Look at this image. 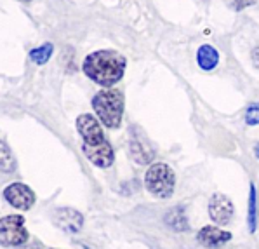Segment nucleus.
<instances>
[{"label":"nucleus","mask_w":259,"mask_h":249,"mask_svg":"<svg viewBox=\"0 0 259 249\" xmlns=\"http://www.w3.org/2000/svg\"><path fill=\"white\" fill-rule=\"evenodd\" d=\"M83 72L93 82L111 87L123 77L125 59L117 51H96L83 59Z\"/></svg>","instance_id":"1"},{"label":"nucleus","mask_w":259,"mask_h":249,"mask_svg":"<svg viewBox=\"0 0 259 249\" xmlns=\"http://www.w3.org/2000/svg\"><path fill=\"white\" fill-rule=\"evenodd\" d=\"M28 240L25 220L18 215L0 218V246H23Z\"/></svg>","instance_id":"4"},{"label":"nucleus","mask_w":259,"mask_h":249,"mask_svg":"<svg viewBox=\"0 0 259 249\" xmlns=\"http://www.w3.org/2000/svg\"><path fill=\"white\" fill-rule=\"evenodd\" d=\"M197 63L205 72L214 70L219 63V53L212 46H202L197 53Z\"/></svg>","instance_id":"12"},{"label":"nucleus","mask_w":259,"mask_h":249,"mask_svg":"<svg viewBox=\"0 0 259 249\" xmlns=\"http://www.w3.org/2000/svg\"><path fill=\"white\" fill-rule=\"evenodd\" d=\"M16 169V160L13 152L9 150L4 141H0V171L4 172H13Z\"/></svg>","instance_id":"15"},{"label":"nucleus","mask_w":259,"mask_h":249,"mask_svg":"<svg viewBox=\"0 0 259 249\" xmlns=\"http://www.w3.org/2000/svg\"><path fill=\"white\" fill-rule=\"evenodd\" d=\"M21 249H38V244H35V246H28V247H21Z\"/></svg>","instance_id":"20"},{"label":"nucleus","mask_w":259,"mask_h":249,"mask_svg":"<svg viewBox=\"0 0 259 249\" xmlns=\"http://www.w3.org/2000/svg\"><path fill=\"white\" fill-rule=\"evenodd\" d=\"M226 2H228L235 11H242V9H245L247 6L254 4L256 0H226Z\"/></svg>","instance_id":"18"},{"label":"nucleus","mask_w":259,"mask_h":249,"mask_svg":"<svg viewBox=\"0 0 259 249\" xmlns=\"http://www.w3.org/2000/svg\"><path fill=\"white\" fill-rule=\"evenodd\" d=\"M7 202L14 206L16 209L28 211L35 204V194L23 183H13L4 190Z\"/></svg>","instance_id":"7"},{"label":"nucleus","mask_w":259,"mask_h":249,"mask_svg":"<svg viewBox=\"0 0 259 249\" xmlns=\"http://www.w3.org/2000/svg\"><path fill=\"white\" fill-rule=\"evenodd\" d=\"M235 207L232 199H228L225 194H214L209 200V216L214 223L226 225L233 220Z\"/></svg>","instance_id":"6"},{"label":"nucleus","mask_w":259,"mask_h":249,"mask_svg":"<svg viewBox=\"0 0 259 249\" xmlns=\"http://www.w3.org/2000/svg\"><path fill=\"white\" fill-rule=\"evenodd\" d=\"M129 155L136 160L138 164H141V166L148 164L150 160L153 159L151 148L148 147L146 139H141V138H133V141L129 143Z\"/></svg>","instance_id":"11"},{"label":"nucleus","mask_w":259,"mask_h":249,"mask_svg":"<svg viewBox=\"0 0 259 249\" xmlns=\"http://www.w3.org/2000/svg\"><path fill=\"white\" fill-rule=\"evenodd\" d=\"M53 51H54L53 44H44V46L37 47V49L30 51V58H31V61H35L37 65H44V63L49 61Z\"/></svg>","instance_id":"16"},{"label":"nucleus","mask_w":259,"mask_h":249,"mask_svg":"<svg viewBox=\"0 0 259 249\" xmlns=\"http://www.w3.org/2000/svg\"><path fill=\"white\" fill-rule=\"evenodd\" d=\"M82 150H83V154H85V157L89 159L94 166L106 169V167H110L111 164H113V159H115L113 148H111V145L108 141L99 145V147H82Z\"/></svg>","instance_id":"10"},{"label":"nucleus","mask_w":259,"mask_h":249,"mask_svg":"<svg viewBox=\"0 0 259 249\" xmlns=\"http://www.w3.org/2000/svg\"><path fill=\"white\" fill-rule=\"evenodd\" d=\"M53 222L58 225L61 230L68 232V234H75L82 228L83 216L78 211L71 209V207H61V209L54 211Z\"/></svg>","instance_id":"9"},{"label":"nucleus","mask_w":259,"mask_h":249,"mask_svg":"<svg viewBox=\"0 0 259 249\" xmlns=\"http://www.w3.org/2000/svg\"><path fill=\"white\" fill-rule=\"evenodd\" d=\"M254 154H256V157L259 159V145H257V147H256V148H254Z\"/></svg>","instance_id":"21"},{"label":"nucleus","mask_w":259,"mask_h":249,"mask_svg":"<svg viewBox=\"0 0 259 249\" xmlns=\"http://www.w3.org/2000/svg\"><path fill=\"white\" fill-rule=\"evenodd\" d=\"M165 222L169 227H172L174 230L178 232H183V230H188V223H186V216L185 212H183L181 207H178V209L170 211L169 215L165 216Z\"/></svg>","instance_id":"14"},{"label":"nucleus","mask_w":259,"mask_h":249,"mask_svg":"<svg viewBox=\"0 0 259 249\" xmlns=\"http://www.w3.org/2000/svg\"><path fill=\"white\" fill-rule=\"evenodd\" d=\"M93 108L96 115L110 129L120 126L123 115V98L118 91H101L94 96Z\"/></svg>","instance_id":"2"},{"label":"nucleus","mask_w":259,"mask_h":249,"mask_svg":"<svg viewBox=\"0 0 259 249\" xmlns=\"http://www.w3.org/2000/svg\"><path fill=\"white\" fill-rule=\"evenodd\" d=\"M245 122L247 126H257L259 124V103L250 105L245 110Z\"/></svg>","instance_id":"17"},{"label":"nucleus","mask_w":259,"mask_h":249,"mask_svg":"<svg viewBox=\"0 0 259 249\" xmlns=\"http://www.w3.org/2000/svg\"><path fill=\"white\" fill-rule=\"evenodd\" d=\"M145 185L148 192L158 199H169L176 188V174L165 162H155L145 174Z\"/></svg>","instance_id":"3"},{"label":"nucleus","mask_w":259,"mask_h":249,"mask_svg":"<svg viewBox=\"0 0 259 249\" xmlns=\"http://www.w3.org/2000/svg\"><path fill=\"white\" fill-rule=\"evenodd\" d=\"M252 61H254V65L259 68V47L252 51Z\"/></svg>","instance_id":"19"},{"label":"nucleus","mask_w":259,"mask_h":249,"mask_svg":"<svg viewBox=\"0 0 259 249\" xmlns=\"http://www.w3.org/2000/svg\"><path fill=\"white\" fill-rule=\"evenodd\" d=\"M197 240L200 242V246H204L207 249H218L232 240V234L214 227V225H207V227H204L197 234Z\"/></svg>","instance_id":"8"},{"label":"nucleus","mask_w":259,"mask_h":249,"mask_svg":"<svg viewBox=\"0 0 259 249\" xmlns=\"http://www.w3.org/2000/svg\"><path fill=\"white\" fill-rule=\"evenodd\" d=\"M247 225H249V232L254 234L257 228V190L254 183L249 187V215H247Z\"/></svg>","instance_id":"13"},{"label":"nucleus","mask_w":259,"mask_h":249,"mask_svg":"<svg viewBox=\"0 0 259 249\" xmlns=\"http://www.w3.org/2000/svg\"><path fill=\"white\" fill-rule=\"evenodd\" d=\"M77 129L83 138L82 147H99V145L106 143L101 124H99L93 115H89V114L80 115V117L77 119Z\"/></svg>","instance_id":"5"}]
</instances>
